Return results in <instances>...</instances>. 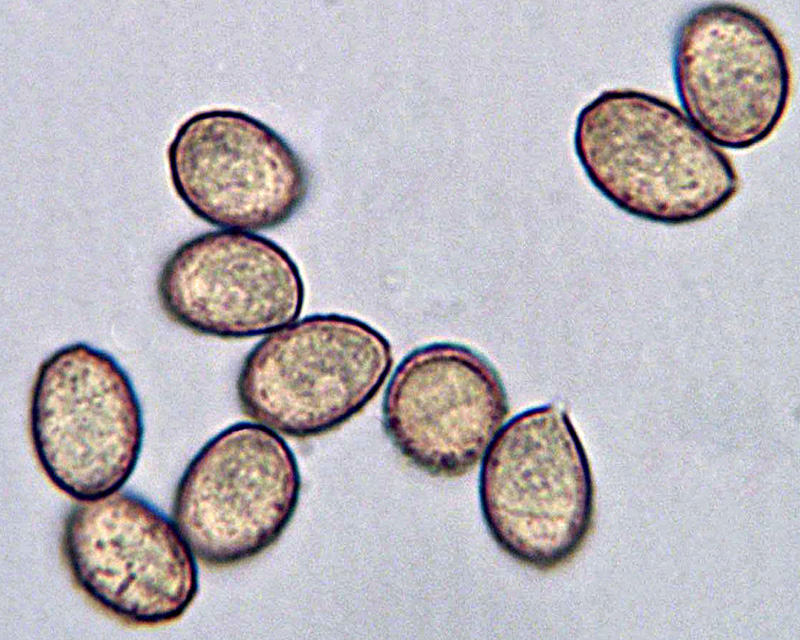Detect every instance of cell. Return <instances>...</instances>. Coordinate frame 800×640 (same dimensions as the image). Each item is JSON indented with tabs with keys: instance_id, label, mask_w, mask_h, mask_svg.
<instances>
[{
	"instance_id": "obj_2",
	"label": "cell",
	"mask_w": 800,
	"mask_h": 640,
	"mask_svg": "<svg viewBox=\"0 0 800 640\" xmlns=\"http://www.w3.org/2000/svg\"><path fill=\"white\" fill-rule=\"evenodd\" d=\"M479 500L492 539L520 565L550 572L574 556L588 533L592 485L565 411L545 404L503 426L482 461Z\"/></svg>"
},
{
	"instance_id": "obj_8",
	"label": "cell",
	"mask_w": 800,
	"mask_h": 640,
	"mask_svg": "<svg viewBox=\"0 0 800 640\" xmlns=\"http://www.w3.org/2000/svg\"><path fill=\"white\" fill-rule=\"evenodd\" d=\"M167 159L175 192L205 222L261 231L287 222L309 191L306 166L271 127L242 111L197 112L178 128Z\"/></svg>"
},
{
	"instance_id": "obj_10",
	"label": "cell",
	"mask_w": 800,
	"mask_h": 640,
	"mask_svg": "<svg viewBox=\"0 0 800 640\" xmlns=\"http://www.w3.org/2000/svg\"><path fill=\"white\" fill-rule=\"evenodd\" d=\"M157 295L166 316L199 335L245 339L300 315L305 287L278 244L240 230H216L179 245L165 260Z\"/></svg>"
},
{
	"instance_id": "obj_7",
	"label": "cell",
	"mask_w": 800,
	"mask_h": 640,
	"mask_svg": "<svg viewBox=\"0 0 800 640\" xmlns=\"http://www.w3.org/2000/svg\"><path fill=\"white\" fill-rule=\"evenodd\" d=\"M61 549L79 590L129 625L172 623L198 592L195 556L175 523L129 492L78 501Z\"/></svg>"
},
{
	"instance_id": "obj_4",
	"label": "cell",
	"mask_w": 800,
	"mask_h": 640,
	"mask_svg": "<svg viewBox=\"0 0 800 640\" xmlns=\"http://www.w3.org/2000/svg\"><path fill=\"white\" fill-rule=\"evenodd\" d=\"M30 438L48 480L77 501L118 491L143 442L141 406L117 361L85 343L39 366L29 407Z\"/></svg>"
},
{
	"instance_id": "obj_5",
	"label": "cell",
	"mask_w": 800,
	"mask_h": 640,
	"mask_svg": "<svg viewBox=\"0 0 800 640\" xmlns=\"http://www.w3.org/2000/svg\"><path fill=\"white\" fill-rule=\"evenodd\" d=\"M673 76L685 115L715 145L766 141L792 93L788 50L770 21L731 2L689 12L673 41Z\"/></svg>"
},
{
	"instance_id": "obj_6",
	"label": "cell",
	"mask_w": 800,
	"mask_h": 640,
	"mask_svg": "<svg viewBox=\"0 0 800 640\" xmlns=\"http://www.w3.org/2000/svg\"><path fill=\"white\" fill-rule=\"evenodd\" d=\"M298 463L275 431L233 424L193 457L176 486L172 518L194 556L222 569L272 547L299 502Z\"/></svg>"
},
{
	"instance_id": "obj_3",
	"label": "cell",
	"mask_w": 800,
	"mask_h": 640,
	"mask_svg": "<svg viewBox=\"0 0 800 640\" xmlns=\"http://www.w3.org/2000/svg\"><path fill=\"white\" fill-rule=\"evenodd\" d=\"M393 365L389 341L369 324L317 314L277 329L245 357L236 380L241 411L293 438L331 432L378 394Z\"/></svg>"
},
{
	"instance_id": "obj_1",
	"label": "cell",
	"mask_w": 800,
	"mask_h": 640,
	"mask_svg": "<svg viewBox=\"0 0 800 640\" xmlns=\"http://www.w3.org/2000/svg\"><path fill=\"white\" fill-rule=\"evenodd\" d=\"M574 148L607 200L652 223L706 220L741 186L727 153L674 104L643 91L606 90L586 104L576 120Z\"/></svg>"
},
{
	"instance_id": "obj_9",
	"label": "cell",
	"mask_w": 800,
	"mask_h": 640,
	"mask_svg": "<svg viewBox=\"0 0 800 640\" xmlns=\"http://www.w3.org/2000/svg\"><path fill=\"white\" fill-rule=\"evenodd\" d=\"M508 412L493 365L464 345L438 342L399 363L385 391L382 421L409 464L455 479L475 468Z\"/></svg>"
}]
</instances>
